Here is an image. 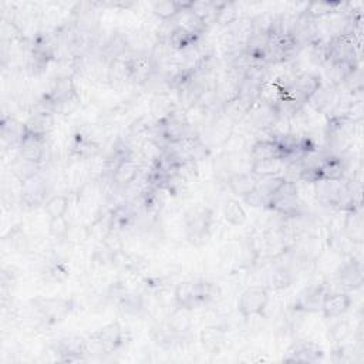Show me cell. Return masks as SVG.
Returning a JSON list of instances; mask_svg holds the SVG:
<instances>
[{
    "label": "cell",
    "instance_id": "27",
    "mask_svg": "<svg viewBox=\"0 0 364 364\" xmlns=\"http://www.w3.org/2000/svg\"><path fill=\"white\" fill-rule=\"evenodd\" d=\"M346 163L341 157L334 156H325L319 165V175L320 180L325 181H341L346 178Z\"/></svg>",
    "mask_w": 364,
    "mask_h": 364
},
{
    "label": "cell",
    "instance_id": "45",
    "mask_svg": "<svg viewBox=\"0 0 364 364\" xmlns=\"http://www.w3.org/2000/svg\"><path fill=\"white\" fill-rule=\"evenodd\" d=\"M80 103H82V99H80V94L76 93L75 96H73L71 99H68L67 101H64L63 104H60L56 110V114H60V115H64V117H68L71 115L73 113H76L80 107Z\"/></svg>",
    "mask_w": 364,
    "mask_h": 364
},
{
    "label": "cell",
    "instance_id": "14",
    "mask_svg": "<svg viewBox=\"0 0 364 364\" xmlns=\"http://www.w3.org/2000/svg\"><path fill=\"white\" fill-rule=\"evenodd\" d=\"M339 99H340L339 89L323 80L320 87L309 99L306 106L310 107L316 114L330 117L339 103Z\"/></svg>",
    "mask_w": 364,
    "mask_h": 364
},
{
    "label": "cell",
    "instance_id": "46",
    "mask_svg": "<svg viewBox=\"0 0 364 364\" xmlns=\"http://www.w3.org/2000/svg\"><path fill=\"white\" fill-rule=\"evenodd\" d=\"M242 201L249 205L251 208H262V209H266V199L262 196V194L255 189L252 191L251 194H248L246 196L242 198Z\"/></svg>",
    "mask_w": 364,
    "mask_h": 364
},
{
    "label": "cell",
    "instance_id": "3",
    "mask_svg": "<svg viewBox=\"0 0 364 364\" xmlns=\"http://www.w3.org/2000/svg\"><path fill=\"white\" fill-rule=\"evenodd\" d=\"M213 224H215L213 209L205 205L189 208L184 215L187 241L195 248L203 246L205 244H208L212 235Z\"/></svg>",
    "mask_w": 364,
    "mask_h": 364
},
{
    "label": "cell",
    "instance_id": "37",
    "mask_svg": "<svg viewBox=\"0 0 364 364\" xmlns=\"http://www.w3.org/2000/svg\"><path fill=\"white\" fill-rule=\"evenodd\" d=\"M107 82L111 87H120L130 83L128 79V68L124 58H115L108 63L107 67Z\"/></svg>",
    "mask_w": 364,
    "mask_h": 364
},
{
    "label": "cell",
    "instance_id": "25",
    "mask_svg": "<svg viewBox=\"0 0 364 364\" xmlns=\"http://www.w3.org/2000/svg\"><path fill=\"white\" fill-rule=\"evenodd\" d=\"M251 161L268 160V158H282L280 142L270 138H258L249 150Z\"/></svg>",
    "mask_w": 364,
    "mask_h": 364
},
{
    "label": "cell",
    "instance_id": "44",
    "mask_svg": "<svg viewBox=\"0 0 364 364\" xmlns=\"http://www.w3.org/2000/svg\"><path fill=\"white\" fill-rule=\"evenodd\" d=\"M329 333L336 344H341L351 336V333H354V330H351V326L347 320H339L332 325V327H329Z\"/></svg>",
    "mask_w": 364,
    "mask_h": 364
},
{
    "label": "cell",
    "instance_id": "2",
    "mask_svg": "<svg viewBox=\"0 0 364 364\" xmlns=\"http://www.w3.org/2000/svg\"><path fill=\"white\" fill-rule=\"evenodd\" d=\"M266 209L286 218V220H299V218L305 216L306 206L299 195L298 182L286 180L283 185L269 198Z\"/></svg>",
    "mask_w": 364,
    "mask_h": 364
},
{
    "label": "cell",
    "instance_id": "43",
    "mask_svg": "<svg viewBox=\"0 0 364 364\" xmlns=\"http://www.w3.org/2000/svg\"><path fill=\"white\" fill-rule=\"evenodd\" d=\"M70 231H71V225L65 216L49 221V235L56 239H65Z\"/></svg>",
    "mask_w": 364,
    "mask_h": 364
},
{
    "label": "cell",
    "instance_id": "12",
    "mask_svg": "<svg viewBox=\"0 0 364 364\" xmlns=\"http://www.w3.org/2000/svg\"><path fill=\"white\" fill-rule=\"evenodd\" d=\"M280 114L282 113L279 110V106L269 104L263 100H259L252 106V108L249 110L244 123L248 121L251 128H253L259 132H263V131L269 130L277 121Z\"/></svg>",
    "mask_w": 364,
    "mask_h": 364
},
{
    "label": "cell",
    "instance_id": "39",
    "mask_svg": "<svg viewBox=\"0 0 364 364\" xmlns=\"http://www.w3.org/2000/svg\"><path fill=\"white\" fill-rule=\"evenodd\" d=\"M189 310L185 309H180V308H174L167 319V323L171 326V329L178 334L185 337L191 327H192V322H191V316H189Z\"/></svg>",
    "mask_w": 364,
    "mask_h": 364
},
{
    "label": "cell",
    "instance_id": "20",
    "mask_svg": "<svg viewBox=\"0 0 364 364\" xmlns=\"http://www.w3.org/2000/svg\"><path fill=\"white\" fill-rule=\"evenodd\" d=\"M2 142L6 150H19V145L25 137V123L13 117L5 115L2 118Z\"/></svg>",
    "mask_w": 364,
    "mask_h": 364
},
{
    "label": "cell",
    "instance_id": "5",
    "mask_svg": "<svg viewBox=\"0 0 364 364\" xmlns=\"http://www.w3.org/2000/svg\"><path fill=\"white\" fill-rule=\"evenodd\" d=\"M270 302V289L263 284H253L246 287L238 301V312L249 320L255 316H263Z\"/></svg>",
    "mask_w": 364,
    "mask_h": 364
},
{
    "label": "cell",
    "instance_id": "16",
    "mask_svg": "<svg viewBox=\"0 0 364 364\" xmlns=\"http://www.w3.org/2000/svg\"><path fill=\"white\" fill-rule=\"evenodd\" d=\"M141 171H142L141 164L134 157L124 158L113 168V171H111V182L117 188L127 189L132 184L137 182V180L141 175Z\"/></svg>",
    "mask_w": 364,
    "mask_h": 364
},
{
    "label": "cell",
    "instance_id": "24",
    "mask_svg": "<svg viewBox=\"0 0 364 364\" xmlns=\"http://www.w3.org/2000/svg\"><path fill=\"white\" fill-rule=\"evenodd\" d=\"M227 184H228L230 191L237 198L242 199L244 196H246L248 194H251L252 191L256 189L258 178L253 174H251L249 171H238L228 177Z\"/></svg>",
    "mask_w": 364,
    "mask_h": 364
},
{
    "label": "cell",
    "instance_id": "40",
    "mask_svg": "<svg viewBox=\"0 0 364 364\" xmlns=\"http://www.w3.org/2000/svg\"><path fill=\"white\" fill-rule=\"evenodd\" d=\"M68 208H70V196L64 194H57L50 196L43 205V209L49 216V220H57V218L65 216Z\"/></svg>",
    "mask_w": 364,
    "mask_h": 364
},
{
    "label": "cell",
    "instance_id": "35",
    "mask_svg": "<svg viewBox=\"0 0 364 364\" xmlns=\"http://www.w3.org/2000/svg\"><path fill=\"white\" fill-rule=\"evenodd\" d=\"M177 106L178 104L172 101L170 93L156 94L151 100V104H150V113H151L154 121L158 123V121L167 118L174 111V108Z\"/></svg>",
    "mask_w": 364,
    "mask_h": 364
},
{
    "label": "cell",
    "instance_id": "19",
    "mask_svg": "<svg viewBox=\"0 0 364 364\" xmlns=\"http://www.w3.org/2000/svg\"><path fill=\"white\" fill-rule=\"evenodd\" d=\"M198 337L202 349L209 354H220L227 344V330L221 326H205Z\"/></svg>",
    "mask_w": 364,
    "mask_h": 364
},
{
    "label": "cell",
    "instance_id": "22",
    "mask_svg": "<svg viewBox=\"0 0 364 364\" xmlns=\"http://www.w3.org/2000/svg\"><path fill=\"white\" fill-rule=\"evenodd\" d=\"M18 156H20L29 161L43 164L44 156H46V139H40V138L25 134V137L19 145Z\"/></svg>",
    "mask_w": 364,
    "mask_h": 364
},
{
    "label": "cell",
    "instance_id": "42",
    "mask_svg": "<svg viewBox=\"0 0 364 364\" xmlns=\"http://www.w3.org/2000/svg\"><path fill=\"white\" fill-rule=\"evenodd\" d=\"M286 178L283 175H275V177H265L259 178L256 184V189L262 194V196L266 199V203L269 198L283 185Z\"/></svg>",
    "mask_w": 364,
    "mask_h": 364
},
{
    "label": "cell",
    "instance_id": "28",
    "mask_svg": "<svg viewBox=\"0 0 364 364\" xmlns=\"http://www.w3.org/2000/svg\"><path fill=\"white\" fill-rule=\"evenodd\" d=\"M325 67H326V82L339 89L350 77L353 71L361 67V64H354L349 61H336V63L326 64Z\"/></svg>",
    "mask_w": 364,
    "mask_h": 364
},
{
    "label": "cell",
    "instance_id": "26",
    "mask_svg": "<svg viewBox=\"0 0 364 364\" xmlns=\"http://www.w3.org/2000/svg\"><path fill=\"white\" fill-rule=\"evenodd\" d=\"M344 2H333V0H322V2H310L305 8V15L310 20H325L343 11Z\"/></svg>",
    "mask_w": 364,
    "mask_h": 364
},
{
    "label": "cell",
    "instance_id": "18",
    "mask_svg": "<svg viewBox=\"0 0 364 364\" xmlns=\"http://www.w3.org/2000/svg\"><path fill=\"white\" fill-rule=\"evenodd\" d=\"M343 220V235L349 239L353 245L361 246L364 242V228H363V208H354L350 211H344Z\"/></svg>",
    "mask_w": 364,
    "mask_h": 364
},
{
    "label": "cell",
    "instance_id": "41",
    "mask_svg": "<svg viewBox=\"0 0 364 364\" xmlns=\"http://www.w3.org/2000/svg\"><path fill=\"white\" fill-rule=\"evenodd\" d=\"M0 37L4 44H13L18 42H23V29L15 19H9L6 16L2 18V26H0Z\"/></svg>",
    "mask_w": 364,
    "mask_h": 364
},
{
    "label": "cell",
    "instance_id": "30",
    "mask_svg": "<svg viewBox=\"0 0 364 364\" xmlns=\"http://www.w3.org/2000/svg\"><path fill=\"white\" fill-rule=\"evenodd\" d=\"M249 172L253 174L258 180L265 177L283 175L284 172V161L282 158H268L259 161H251Z\"/></svg>",
    "mask_w": 364,
    "mask_h": 364
},
{
    "label": "cell",
    "instance_id": "31",
    "mask_svg": "<svg viewBox=\"0 0 364 364\" xmlns=\"http://www.w3.org/2000/svg\"><path fill=\"white\" fill-rule=\"evenodd\" d=\"M238 4L235 2H216V15L213 19V25L225 30L231 25H234L239 19Z\"/></svg>",
    "mask_w": 364,
    "mask_h": 364
},
{
    "label": "cell",
    "instance_id": "38",
    "mask_svg": "<svg viewBox=\"0 0 364 364\" xmlns=\"http://www.w3.org/2000/svg\"><path fill=\"white\" fill-rule=\"evenodd\" d=\"M269 280L270 283L268 287L270 290H283L292 286V283L295 282V273L290 265H279L272 270Z\"/></svg>",
    "mask_w": 364,
    "mask_h": 364
},
{
    "label": "cell",
    "instance_id": "10",
    "mask_svg": "<svg viewBox=\"0 0 364 364\" xmlns=\"http://www.w3.org/2000/svg\"><path fill=\"white\" fill-rule=\"evenodd\" d=\"M130 83L135 86H145L157 73V64L151 54L138 53L125 57Z\"/></svg>",
    "mask_w": 364,
    "mask_h": 364
},
{
    "label": "cell",
    "instance_id": "15",
    "mask_svg": "<svg viewBox=\"0 0 364 364\" xmlns=\"http://www.w3.org/2000/svg\"><path fill=\"white\" fill-rule=\"evenodd\" d=\"M351 305L353 298L350 292H346V290H334V292H332V290H329L325 296L320 313L327 320L339 319L350 310Z\"/></svg>",
    "mask_w": 364,
    "mask_h": 364
},
{
    "label": "cell",
    "instance_id": "9",
    "mask_svg": "<svg viewBox=\"0 0 364 364\" xmlns=\"http://www.w3.org/2000/svg\"><path fill=\"white\" fill-rule=\"evenodd\" d=\"M336 279L346 292L351 294L356 292V290H360L364 282L361 259L354 255H347L336 272Z\"/></svg>",
    "mask_w": 364,
    "mask_h": 364
},
{
    "label": "cell",
    "instance_id": "23",
    "mask_svg": "<svg viewBox=\"0 0 364 364\" xmlns=\"http://www.w3.org/2000/svg\"><path fill=\"white\" fill-rule=\"evenodd\" d=\"M174 23L177 27L188 32L189 34H192L198 39H202L209 29V25L205 20H202L199 16H196L191 9L182 11L174 19Z\"/></svg>",
    "mask_w": 364,
    "mask_h": 364
},
{
    "label": "cell",
    "instance_id": "21",
    "mask_svg": "<svg viewBox=\"0 0 364 364\" xmlns=\"http://www.w3.org/2000/svg\"><path fill=\"white\" fill-rule=\"evenodd\" d=\"M192 0H158L151 5L153 15L161 22H172L182 11L191 9Z\"/></svg>",
    "mask_w": 364,
    "mask_h": 364
},
{
    "label": "cell",
    "instance_id": "8",
    "mask_svg": "<svg viewBox=\"0 0 364 364\" xmlns=\"http://www.w3.org/2000/svg\"><path fill=\"white\" fill-rule=\"evenodd\" d=\"M89 343L100 353L113 354L118 351L125 343V332L120 322H110L89 336Z\"/></svg>",
    "mask_w": 364,
    "mask_h": 364
},
{
    "label": "cell",
    "instance_id": "4",
    "mask_svg": "<svg viewBox=\"0 0 364 364\" xmlns=\"http://www.w3.org/2000/svg\"><path fill=\"white\" fill-rule=\"evenodd\" d=\"M30 308L46 326H54L64 322L75 309L71 299L64 298H34L30 301Z\"/></svg>",
    "mask_w": 364,
    "mask_h": 364
},
{
    "label": "cell",
    "instance_id": "1",
    "mask_svg": "<svg viewBox=\"0 0 364 364\" xmlns=\"http://www.w3.org/2000/svg\"><path fill=\"white\" fill-rule=\"evenodd\" d=\"M220 295L221 287L203 279L184 280L174 287L175 308L189 312L208 306L220 298Z\"/></svg>",
    "mask_w": 364,
    "mask_h": 364
},
{
    "label": "cell",
    "instance_id": "29",
    "mask_svg": "<svg viewBox=\"0 0 364 364\" xmlns=\"http://www.w3.org/2000/svg\"><path fill=\"white\" fill-rule=\"evenodd\" d=\"M42 167H43V164L33 163L20 156H16L11 164V172L20 184H23V182L29 181L30 178L39 175L42 171Z\"/></svg>",
    "mask_w": 364,
    "mask_h": 364
},
{
    "label": "cell",
    "instance_id": "11",
    "mask_svg": "<svg viewBox=\"0 0 364 364\" xmlns=\"http://www.w3.org/2000/svg\"><path fill=\"white\" fill-rule=\"evenodd\" d=\"M325 358L323 347L312 340H298L290 344L282 361L284 363H319Z\"/></svg>",
    "mask_w": 364,
    "mask_h": 364
},
{
    "label": "cell",
    "instance_id": "36",
    "mask_svg": "<svg viewBox=\"0 0 364 364\" xmlns=\"http://www.w3.org/2000/svg\"><path fill=\"white\" fill-rule=\"evenodd\" d=\"M151 337H153V340H154L158 346H161V347H164V349H171V347H174L175 344H178L181 339H184L182 336H178V334L171 329V326L167 323V320L163 322V323L156 325V326L151 329Z\"/></svg>",
    "mask_w": 364,
    "mask_h": 364
},
{
    "label": "cell",
    "instance_id": "7",
    "mask_svg": "<svg viewBox=\"0 0 364 364\" xmlns=\"http://www.w3.org/2000/svg\"><path fill=\"white\" fill-rule=\"evenodd\" d=\"M53 353L57 356V361L61 363H77L84 361L90 353L89 339L77 334L64 336L56 340L51 346Z\"/></svg>",
    "mask_w": 364,
    "mask_h": 364
},
{
    "label": "cell",
    "instance_id": "17",
    "mask_svg": "<svg viewBox=\"0 0 364 364\" xmlns=\"http://www.w3.org/2000/svg\"><path fill=\"white\" fill-rule=\"evenodd\" d=\"M54 114L47 111H36L32 113L25 121V134L40 139H47V137L54 131Z\"/></svg>",
    "mask_w": 364,
    "mask_h": 364
},
{
    "label": "cell",
    "instance_id": "6",
    "mask_svg": "<svg viewBox=\"0 0 364 364\" xmlns=\"http://www.w3.org/2000/svg\"><path fill=\"white\" fill-rule=\"evenodd\" d=\"M329 292L327 282H315L303 287L292 303V310L295 313L313 315L320 313L325 296Z\"/></svg>",
    "mask_w": 364,
    "mask_h": 364
},
{
    "label": "cell",
    "instance_id": "13",
    "mask_svg": "<svg viewBox=\"0 0 364 364\" xmlns=\"http://www.w3.org/2000/svg\"><path fill=\"white\" fill-rule=\"evenodd\" d=\"M47 199V182L40 174L22 184L20 205L26 211H34L43 206Z\"/></svg>",
    "mask_w": 364,
    "mask_h": 364
},
{
    "label": "cell",
    "instance_id": "32",
    "mask_svg": "<svg viewBox=\"0 0 364 364\" xmlns=\"http://www.w3.org/2000/svg\"><path fill=\"white\" fill-rule=\"evenodd\" d=\"M202 39H198L192 34H189L188 32L180 29V27H174L170 39H168V43L171 46V49L177 53H187L195 47H198V44L201 43Z\"/></svg>",
    "mask_w": 364,
    "mask_h": 364
},
{
    "label": "cell",
    "instance_id": "34",
    "mask_svg": "<svg viewBox=\"0 0 364 364\" xmlns=\"http://www.w3.org/2000/svg\"><path fill=\"white\" fill-rule=\"evenodd\" d=\"M251 108L252 107L248 103H245L242 99L235 97L234 100H231L222 106L221 113L237 127L244 123V120L246 118Z\"/></svg>",
    "mask_w": 364,
    "mask_h": 364
},
{
    "label": "cell",
    "instance_id": "33",
    "mask_svg": "<svg viewBox=\"0 0 364 364\" xmlns=\"http://www.w3.org/2000/svg\"><path fill=\"white\" fill-rule=\"evenodd\" d=\"M224 220L231 227H242L248 221V213L242 202L237 198H230L224 205Z\"/></svg>",
    "mask_w": 364,
    "mask_h": 364
}]
</instances>
